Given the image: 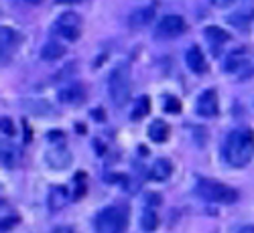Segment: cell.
Wrapping results in <instances>:
<instances>
[{
  "instance_id": "4316f807",
  "label": "cell",
  "mask_w": 254,
  "mask_h": 233,
  "mask_svg": "<svg viewBox=\"0 0 254 233\" xmlns=\"http://www.w3.org/2000/svg\"><path fill=\"white\" fill-rule=\"evenodd\" d=\"M2 221H4V223H2V231H6L8 227H12V223H14L16 219H2Z\"/></svg>"
},
{
  "instance_id": "7a4b0ae2",
  "label": "cell",
  "mask_w": 254,
  "mask_h": 233,
  "mask_svg": "<svg viewBox=\"0 0 254 233\" xmlns=\"http://www.w3.org/2000/svg\"><path fill=\"white\" fill-rule=\"evenodd\" d=\"M130 90H132L130 67L126 65V63H120V65H116L108 75V92H110L114 105H118V108L126 105V101L130 97Z\"/></svg>"
},
{
  "instance_id": "f1b7e54d",
  "label": "cell",
  "mask_w": 254,
  "mask_h": 233,
  "mask_svg": "<svg viewBox=\"0 0 254 233\" xmlns=\"http://www.w3.org/2000/svg\"><path fill=\"white\" fill-rule=\"evenodd\" d=\"M240 233H254V225H244L240 229Z\"/></svg>"
},
{
  "instance_id": "3957f363",
  "label": "cell",
  "mask_w": 254,
  "mask_h": 233,
  "mask_svg": "<svg viewBox=\"0 0 254 233\" xmlns=\"http://www.w3.org/2000/svg\"><path fill=\"white\" fill-rule=\"evenodd\" d=\"M197 195L209 203H222V205H230L238 199L236 188H232L220 181H211V179H199L197 181Z\"/></svg>"
},
{
  "instance_id": "2e32d148",
  "label": "cell",
  "mask_w": 254,
  "mask_h": 233,
  "mask_svg": "<svg viewBox=\"0 0 254 233\" xmlns=\"http://www.w3.org/2000/svg\"><path fill=\"white\" fill-rule=\"evenodd\" d=\"M252 14H254L252 8L236 10L234 14H230V16H228V23H230V25H234V27L240 29V31H246L248 25H250V20H252Z\"/></svg>"
},
{
  "instance_id": "9c48e42d",
  "label": "cell",
  "mask_w": 254,
  "mask_h": 233,
  "mask_svg": "<svg viewBox=\"0 0 254 233\" xmlns=\"http://www.w3.org/2000/svg\"><path fill=\"white\" fill-rule=\"evenodd\" d=\"M47 162L51 168H67L71 164V154H69L67 148L57 146L47 152Z\"/></svg>"
},
{
  "instance_id": "ffe728a7",
  "label": "cell",
  "mask_w": 254,
  "mask_h": 233,
  "mask_svg": "<svg viewBox=\"0 0 254 233\" xmlns=\"http://www.w3.org/2000/svg\"><path fill=\"white\" fill-rule=\"evenodd\" d=\"M55 27H77V29H81V18L75 12H63Z\"/></svg>"
},
{
  "instance_id": "277c9868",
  "label": "cell",
  "mask_w": 254,
  "mask_h": 233,
  "mask_svg": "<svg viewBox=\"0 0 254 233\" xmlns=\"http://www.w3.org/2000/svg\"><path fill=\"white\" fill-rule=\"evenodd\" d=\"M128 227V211L124 207H106L96 217L98 233H124Z\"/></svg>"
},
{
  "instance_id": "8fae6325",
  "label": "cell",
  "mask_w": 254,
  "mask_h": 233,
  "mask_svg": "<svg viewBox=\"0 0 254 233\" xmlns=\"http://www.w3.org/2000/svg\"><path fill=\"white\" fill-rule=\"evenodd\" d=\"M246 63H248V53H246V49L232 51V53L228 55V59H226V71L236 73V71H240V69L246 65Z\"/></svg>"
},
{
  "instance_id": "9a60e30c",
  "label": "cell",
  "mask_w": 254,
  "mask_h": 233,
  "mask_svg": "<svg viewBox=\"0 0 254 233\" xmlns=\"http://www.w3.org/2000/svg\"><path fill=\"white\" fill-rule=\"evenodd\" d=\"M63 55H65V47L57 43V41H49V43H45L43 49H41V59L43 61H57Z\"/></svg>"
},
{
  "instance_id": "4fadbf2b",
  "label": "cell",
  "mask_w": 254,
  "mask_h": 233,
  "mask_svg": "<svg viewBox=\"0 0 254 233\" xmlns=\"http://www.w3.org/2000/svg\"><path fill=\"white\" fill-rule=\"evenodd\" d=\"M67 201H69V193H67V188L63 186V185H57V186L51 188V193H49V207L53 211L65 207Z\"/></svg>"
},
{
  "instance_id": "ac0fdd59",
  "label": "cell",
  "mask_w": 254,
  "mask_h": 233,
  "mask_svg": "<svg viewBox=\"0 0 254 233\" xmlns=\"http://www.w3.org/2000/svg\"><path fill=\"white\" fill-rule=\"evenodd\" d=\"M140 227H142L144 233H153L159 227V217H157V213H155L151 207H146L142 211V215H140Z\"/></svg>"
},
{
  "instance_id": "d4e9b609",
  "label": "cell",
  "mask_w": 254,
  "mask_h": 233,
  "mask_svg": "<svg viewBox=\"0 0 254 233\" xmlns=\"http://www.w3.org/2000/svg\"><path fill=\"white\" fill-rule=\"evenodd\" d=\"M211 2H214L216 6H230L234 0H211Z\"/></svg>"
},
{
  "instance_id": "30bf717a",
  "label": "cell",
  "mask_w": 254,
  "mask_h": 233,
  "mask_svg": "<svg viewBox=\"0 0 254 233\" xmlns=\"http://www.w3.org/2000/svg\"><path fill=\"white\" fill-rule=\"evenodd\" d=\"M59 99L63 103H71V105H77L81 103L83 99H86V88L79 86V83H75V86H69L65 90L59 92Z\"/></svg>"
},
{
  "instance_id": "8992f818",
  "label": "cell",
  "mask_w": 254,
  "mask_h": 233,
  "mask_svg": "<svg viewBox=\"0 0 254 233\" xmlns=\"http://www.w3.org/2000/svg\"><path fill=\"white\" fill-rule=\"evenodd\" d=\"M218 93L214 90H207L197 97V114L203 118H214L218 114Z\"/></svg>"
},
{
  "instance_id": "5b68a950",
  "label": "cell",
  "mask_w": 254,
  "mask_h": 233,
  "mask_svg": "<svg viewBox=\"0 0 254 233\" xmlns=\"http://www.w3.org/2000/svg\"><path fill=\"white\" fill-rule=\"evenodd\" d=\"M187 31V25H185V20L177 14H167L161 18V23H159V35L163 37H169V39H173V37H179Z\"/></svg>"
},
{
  "instance_id": "cb8c5ba5",
  "label": "cell",
  "mask_w": 254,
  "mask_h": 233,
  "mask_svg": "<svg viewBox=\"0 0 254 233\" xmlns=\"http://www.w3.org/2000/svg\"><path fill=\"white\" fill-rule=\"evenodd\" d=\"M2 162H4V166H8V168H10V166H14L12 152H6V150H4V152H2Z\"/></svg>"
},
{
  "instance_id": "d6986e66",
  "label": "cell",
  "mask_w": 254,
  "mask_h": 233,
  "mask_svg": "<svg viewBox=\"0 0 254 233\" xmlns=\"http://www.w3.org/2000/svg\"><path fill=\"white\" fill-rule=\"evenodd\" d=\"M149 112H151V99L146 97V95H142V97L138 99V103H136V108L132 110L130 118H132V120H140V118H144Z\"/></svg>"
},
{
  "instance_id": "ba28073f",
  "label": "cell",
  "mask_w": 254,
  "mask_h": 233,
  "mask_svg": "<svg viewBox=\"0 0 254 233\" xmlns=\"http://www.w3.org/2000/svg\"><path fill=\"white\" fill-rule=\"evenodd\" d=\"M185 63H187V67L191 69L193 73H197V75L207 71V63H205V57H203L199 47H191L185 53Z\"/></svg>"
},
{
  "instance_id": "f546056e",
  "label": "cell",
  "mask_w": 254,
  "mask_h": 233,
  "mask_svg": "<svg viewBox=\"0 0 254 233\" xmlns=\"http://www.w3.org/2000/svg\"><path fill=\"white\" fill-rule=\"evenodd\" d=\"M25 2H27V4H41L43 0H25Z\"/></svg>"
},
{
  "instance_id": "7402d4cb",
  "label": "cell",
  "mask_w": 254,
  "mask_h": 233,
  "mask_svg": "<svg viewBox=\"0 0 254 233\" xmlns=\"http://www.w3.org/2000/svg\"><path fill=\"white\" fill-rule=\"evenodd\" d=\"M0 33H2V47L6 49V45H10L12 41H14V33L8 27H2V29H0Z\"/></svg>"
},
{
  "instance_id": "e0dca14e",
  "label": "cell",
  "mask_w": 254,
  "mask_h": 233,
  "mask_svg": "<svg viewBox=\"0 0 254 233\" xmlns=\"http://www.w3.org/2000/svg\"><path fill=\"white\" fill-rule=\"evenodd\" d=\"M205 37H207V41L211 43V47H214V49L222 47L224 43H228V41H230V35L224 29H220V27H205Z\"/></svg>"
},
{
  "instance_id": "5bb4252c",
  "label": "cell",
  "mask_w": 254,
  "mask_h": 233,
  "mask_svg": "<svg viewBox=\"0 0 254 233\" xmlns=\"http://www.w3.org/2000/svg\"><path fill=\"white\" fill-rule=\"evenodd\" d=\"M169 126L163 122V120H155L151 126H149V130H146V134H149V138L153 140V142H157V144H163V142H167V138H169Z\"/></svg>"
},
{
  "instance_id": "6da1fadb",
  "label": "cell",
  "mask_w": 254,
  "mask_h": 233,
  "mask_svg": "<svg viewBox=\"0 0 254 233\" xmlns=\"http://www.w3.org/2000/svg\"><path fill=\"white\" fill-rule=\"evenodd\" d=\"M254 152V134L250 130H236L226 138L224 156L230 166H246Z\"/></svg>"
},
{
  "instance_id": "52a82bcc",
  "label": "cell",
  "mask_w": 254,
  "mask_h": 233,
  "mask_svg": "<svg viewBox=\"0 0 254 233\" xmlns=\"http://www.w3.org/2000/svg\"><path fill=\"white\" fill-rule=\"evenodd\" d=\"M155 14H157V6L155 4H149V6H140L136 8L130 18H128V25L132 29H144V27H149L153 20H155Z\"/></svg>"
},
{
  "instance_id": "83f0119b",
  "label": "cell",
  "mask_w": 254,
  "mask_h": 233,
  "mask_svg": "<svg viewBox=\"0 0 254 233\" xmlns=\"http://www.w3.org/2000/svg\"><path fill=\"white\" fill-rule=\"evenodd\" d=\"M79 0H55V4H77Z\"/></svg>"
},
{
  "instance_id": "484cf974",
  "label": "cell",
  "mask_w": 254,
  "mask_h": 233,
  "mask_svg": "<svg viewBox=\"0 0 254 233\" xmlns=\"http://www.w3.org/2000/svg\"><path fill=\"white\" fill-rule=\"evenodd\" d=\"M53 233H75L71 227H57V229H53Z\"/></svg>"
},
{
  "instance_id": "44dd1931",
  "label": "cell",
  "mask_w": 254,
  "mask_h": 233,
  "mask_svg": "<svg viewBox=\"0 0 254 233\" xmlns=\"http://www.w3.org/2000/svg\"><path fill=\"white\" fill-rule=\"evenodd\" d=\"M165 112L167 114H179L181 112V101L177 97H167L165 99Z\"/></svg>"
},
{
  "instance_id": "603a6c76",
  "label": "cell",
  "mask_w": 254,
  "mask_h": 233,
  "mask_svg": "<svg viewBox=\"0 0 254 233\" xmlns=\"http://www.w3.org/2000/svg\"><path fill=\"white\" fill-rule=\"evenodd\" d=\"M2 132H4L6 136H12V134H14V128H12V122H10L8 118H2Z\"/></svg>"
},
{
  "instance_id": "7c38bea8",
  "label": "cell",
  "mask_w": 254,
  "mask_h": 233,
  "mask_svg": "<svg viewBox=\"0 0 254 233\" xmlns=\"http://www.w3.org/2000/svg\"><path fill=\"white\" fill-rule=\"evenodd\" d=\"M171 171H173V164L169 162L167 158H157L155 164L151 166L149 179H151V181H165V179H169Z\"/></svg>"
}]
</instances>
